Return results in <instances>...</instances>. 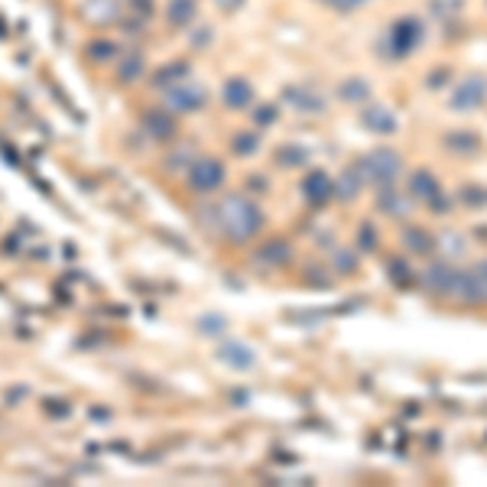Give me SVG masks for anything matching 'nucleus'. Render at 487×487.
I'll list each match as a JSON object with an SVG mask.
<instances>
[{"mask_svg": "<svg viewBox=\"0 0 487 487\" xmlns=\"http://www.w3.org/2000/svg\"><path fill=\"white\" fill-rule=\"evenodd\" d=\"M331 3H338V7H351V3H361V0H331Z\"/></svg>", "mask_w": 487, "mask_h": 487, "instance_id": "nucleus-1", "label": "nucleus"}]
</instances>
